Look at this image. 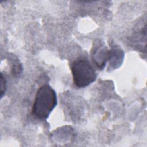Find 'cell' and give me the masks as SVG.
I'll return each instance as SVG.
<instances>
[{"label":"cell","instance_id":"obj_5","mask_svg":"<svg viewBox=\"0 0 147 147\" xmlns=\"http://www.w3.org/2000/svg\"><path fill=\"white\" fill-rule=\"evenodd\" d=\"M6 91V81L3 74H1V98L3 97Z\"/></svg>","mask_w":147,"mask_h":147},{"label":"cell","instance_id":"obj_4","mask_svg":"<svg viewBox=\"0 0 147 147\" xmlns=\"http://www.w3.org/2000/svg\"><path fill=\"white\" fill-rule=\"evenodd\" d=\"M124 53L119 48L114 47L109 50L108 60L110 61V65L113 68H118L122 63Z\"/></svg>","mask_w":147,"mask_h":147},{"label":"cell","instance_id":"obj_3","mask_svg":"<svg viewBox=\"0 0 147 147\" xmlns=\"http://www.w3.org/2000/svg\"><path fill=\"white\" fill-rule=\"evenodd\" d=\"M109 50L100 42H97L92 49V58L96 65L100 69L104 68L109 59Z\"/></svg>","mask_w":147,"mask_h":147},{"label":"cell","instance_id":"obj_1","mask_svg":"<svg viewBox=\"0 0 147 147\" xmlns=\"http://www.w3.org/2000/svg\"><path fill=\"white\" fill-rule=\"evenodd\" d=\"M57 105V96L55 91L49 85L40 87L35 95L32 113L40 119L47 118Z\"/></svg>","mask_w":147,"mask_h":147},{"label":"cell","instance_id":"obj_2","mask_svg":"<svg viewBox=\"0 0 147 147\" xmlns=\"http://www.w3.org/2000/svg\"><path fill=\"white\" fill-rule=\"evenodd\" d=\"M73 80L75 86L79 88L86 87L93 83L96 74L91 64L86 59L75 60L71 66Z\"/></svg>","mask_w":147,"mask_h":147}]
</instances>
